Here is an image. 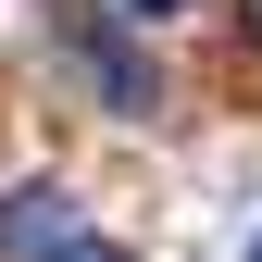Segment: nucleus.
Listing matches in <instances>:
<instances>
[{"label":"nucleus","mask_w":262,"mask_h":262,"mask_svg":"<svg viewBox=\"0 0 262 262\" xmlns=\"http://www.w3.org/2000/svg\"><path fill=\"white\" fill-rule=\"evenodd\" d=\"M50 262H125V250H113V237H62Z\"/></svg>","instance_id":"nucleus-2"},{"label":"nucleus","mask_w":262,"mask_h":262,"mask_svg":"<svg viewBox=\"0 0 262 262\" xmlns=\"http://www.w3.org/2000/svg\"><path fill=\"white\" fill-rule=\"evenodd\" d=\"M250 262H262V237H250Z\"/></svg>","instance_id":"nucleus-4"},{"label":"nucleus","mask_w":262,"mask_h":262,"mask_svg":"<svg viewBox=\"0 0 262 262\" xmlns=\"http://www.w3.org/2000/svg\"><path fill=\"white\" fill-rule=\"evenodd\" d=\"M113 13H125V25H162V13H187V0H113Z\"/></svg>","instance_id":"nucleus-3"},{"label":"nucleus","mask_w":262,"mask_h":262,"mask_svg":"<svg viewBox=\"0 0 262 262\" xmlns=\"http://www.w3.org/2000/svg\"><path fill=\"white\" fill-rule=\"evenodd\" d=\"M62 38H75L88 88H100V113H162V62H150L138 38H125V13H75Z\"/></svg>","instance_id":"nucleus-1"}]
</instances>
